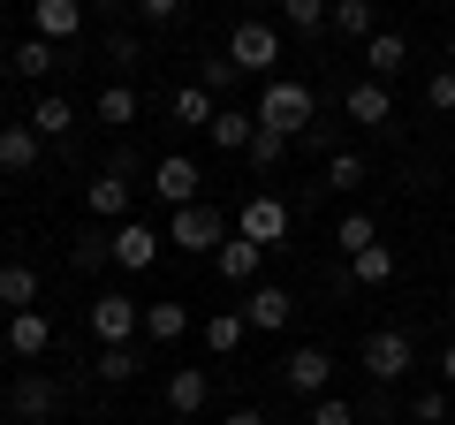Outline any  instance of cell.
<instances>
[{"instance_id": "cell-1", "label": "cell", "mask_w": 455, "mask_h": 425, "mask_svg": "<svg viewBox=\"0 0 455 425\" xmlns=\"http://www.w3.org/2000/svg\"><path fill=\"white\" fill-rule=\"evenodd\" d=\"M311 122H319V99H311V84H296V76H266V92H259V130H274V137H304Z\"/></svg>"}, {"instance_id": "cell-2", "label": "cell", "mask_w": 455, "mask_h": 425, "mask_svg": "<svg viewBox=\"0 0 455 425\" xmlns=\"http://www.w3.org/2000/svg\"><path fill=\"white\" fill-rule=\"evenodd\" d=\"M228 61L243 68V76H274V68H281V31L259 23V16H243L235 31H228Z\"/></svg>"}, {"instance_id": "cell-3", "label": "cell", "mask_w": 455, "mask_h": 425, "mask_svg": "<svg viewBox=\"0 0 455 425\" xmlns=\"http://www.w3.org/2000/svg\"><path fill=\"white\" fill-rule=\"evenodd\" d=\"M167 244H182L190 259H212V251L228 244V221L212 205H175V221H167Z\"/></svg>"}, {"instance_id": "cell-4", "label": "cell", "mask_w": 455, "mask_h": 425, "mask_svg": "<svg viewBox=\"0 0 455 425\" xmlns=\"http://www.w3.org/2000/svg\"><path fill=\"white\" fill-rule=\"evenodd\" d=\"M107 259L122 266V274H145V266L160 259V229H145V221H114V229H107Z\"/></svg>"}, {"instance_id": "cell-5", "label": "cell", "mask_w": 455, "mask_h": 425, "mask_svg": "<svg viewBox=\"0 0 455 425\" xmlns=\"http://www.w3.org/2000/svg\"><path fill=\"white\" fill-rule=\"evenodd\" d=\"M235 311H243V327H259V334H281V327L296 319V296L281 289V281H251V296H243Z\"/></svg>"}, {"instance_id": "cell-6", "label": "cell", "mask_w": 455, "mask_h": 425, "mask_svg": "<svg viewBox=\"0 0 455 425\" xmlns=\"http://www.w3.org/2000/svg\"><path fill=\"white\" fill-rule=\"evenodd\" d=\"M364 373H372L379 388H395V380L410 373V334L403 327H372L364 334Z\"/></svg>"}, {"instance_id": "cell-7", "label": "cell", "mask_w": 455, "mask_h": 425, "mask_svg": "<svg viewBox=\"0 0 455 425\" xmlns=\"http://www.w3.org/2000/svg\"><path fill=\"white\" fill-rule=\"evenodd\" d=\"M137 327H145V311H137L122 289H99L92 296V334H99V342H137Z\"/></svg>"}, {"instance_id": "cell-8", "label": "cell", "mask_w": 455, "mask_h": 425, "mask_svg": "<svg viewBox=\"0 0 455 425\" xmlns=\"http://www.w3.org/2000/svg\"><path fill=\"white\" fill-rule=\"evenodd\" d=\"M235 236H251V244H266V251H274L281 244V236H289V205H281V197H251V205L243 212H235Z\"/></svg>"}, {"instance_id": "cell-9", "label": "cell", "mask_w": 455, "mask_h": 425, "mask_svg": "<svg viewBox=\"0 0 455 425\" xmlns=\"http://www.w3.org/2000/svg\"><path fill=\"white\" fill-rule=\"evenodd\" d=\"M281 380H289L296 395H326V380H334V357H326L319 342H304V349H289V357H281Z\"/></svg>"}, {"instance_id": "cell-10", "label": "cell", "mask_w": 455, "mask_h": 425, "mask_svg": "<svg viewBox=\"0 0 455 425\" xmlns=\"http://www.w3.org/2000/svg\"><path fill=\"white\" fill-rule=\"evenodd\" d=\"M8 410H16L23 425H46L53 410H61V388H53L46 373H16V395H8Z\"/></svg>"}, {"instance_id": "cell-11", "label": "cell", "mask_w": 455, "mask_h": 425, "mask_svg": "<svg viewBox=\"0 0 455 425\" xmlns=\"http://www.w3.org/2000/svg\"><path fill=\"white\" fill-rule=\"evenodd\" d=\"M341 107H349V122H364V130H387V122H395V92H387L379 76L349 84V99H341Z\"/></svg>"}, {"instance_id": "cell-12", "label": "cell", "mask_w": 455, "mask_h": 425, "mask_svg": "<svg viewBox=\"0 0 455 425\" xmlns=\"http://www.w3.org/2000/svg\"><path fill=\"white\" fill-rule=\"evenodd\" d=\"M84 205H92L99 221H137V197H130V182L114 175V167H107V175H92V182H84Z\"/></svg>"}, {"instance_id": "cell-13", "label": "cell", "mask_w": 455, "mask_h": 425, "mask_svg": "<svg viewBox=\"0 0 455 425\" xmlns=\"http://www.w3.org/2000/svg\"><path fill=\"white\" fill-rule=\"evenodd\" d=\"M46 349H53L46 311H8V357H46Z\"/></svg>"}, {"instance_id": "cell-14", "label": "cell", "mask_w": 455, "mask_h": 425, "mask_svg": "<svg viewBox=\"0 0 455 425\" xmlns=\"http://www.w3.org/2000/svg\"><path fill=\"white\" fill-rule=\"evenodd\" d=\"M259 259H266V244H251V236H228V244L212 251L220 281H235V289H251V281H259Z\"/></svg>"}, {"instance_id": "cell-15", "label": "cell", "mask_w": 455, "mask_h": 425, "mask_svg": "<svg viewBox=\"0 0 455 425\" xmlns=\"http://www.w3.org/2000/svg\"><path fill=\"white\" fill-rule=\"evenodd\" d=\"M152 190H160L167 205H197V160H182V152H167V160L152 167Z\"/></svg>"}, {"instance_id": "cell-16", "label": "cell", "mask_w": 455, "mask_h": 425, "mask_svg": "<svg viewBox=\"0 0 455 425\" xmlns=\"http://www.w3.org/2000/svg\"><path fill=\"white\" fill-rule=\"evenodd\" d=\"M38 152H46V137H38L31 122H8V130H0V167H8V175H31Z\"/></svg>"}, {"instance_id": "cell-17", "label": "cell", "mask_w": 455, "mask_h": 425, "mask_svg": "<svg viewBox=\"0 0 455 425\" xmlns=\"http://www.w3.org/2000/svg\"><path fill=\"white\" fill-rule=\"evenodd\" d=\"M31 23H38V38H76L84 31V0H31Z\"/></svg>"}, {"instance_id": "cell-18", "label": "cell", "mask_w": 455, "mask_h": 425, "mask_svg": "<svg viewBox=\"0 0 455 425\" xmlns=\"http://www.w3.org/2000/svg\"><path fill=\"white\" fill-rule=\"evenodd\" d=\"M205 403H212V380L197 373V365H182V373H167V410H175V418H197Z\"/></svg>"}, {"instance_id": "cell-19", "label": "cell", "mask_w": 455, "mask_h": 425, "mask_svg": "<svg viewBox=\"0 0 455 425\" xmlns=\"http://www.w3.org/2000/svg\"><path fill=\"white\" fill-rule=\"evenodd\" d=\"M205 137H212L220 152H251V137H259V115H251V107H220Z\"/></svg>"}, {"instance_id": "cell-20", "label": "cell", "mask_w": 455, "mask_h": 425, "mask_svg": "<svg viewBox=\"0 0 455 425\" xmlns=\"http://www.w3.org/2000/svg\"><path fill=\"white\" fill-rule=\"evenodd\" d=\"M364 61H372V76H379V84H387V76H403L410 38H403V31H372V38H364Z\"/></svg>"}, {"instance_id": "cell-21", "label": "cell", "mask_w": 455, "mask_h": 425, "mask_svg": "<svg viewBox=\"0 0 455 425\" xmlns=\"http://www.w3.org/2000/svg\"><path fill=\"white\" fill-rule=\"evenodd\" d=\"M145 334H152V342H182V334H190V311H182V296L145 304Z\"/></svg>"}, {"instance_id": "cell-22", "label": "cell", "mask_w": 455, "mask_h": 425, "mask_svg": "<svg viewBox=\"0 0 455 425\" xmlns=\"http://www.w3.org/2000/svg\"><path fill=\"white\" fill-rule=\"evenodd\" d=\"M0 304H8V311H38V274H31L23 259L0 266Z\"/></svg>"}, {"instance_id": "cell-23", "label": "cell", "mask_w": 455, "mask_h": 425, "mask_svg": "<svg viewBox=\"0 0 455 425\" xmlns=\"http://www.w3.org/2000/svg\"><path fill=\"white\" fill-rule=\"evenodd\" d=\"M23 122H31V130H38V137L53 145V137H68V130H76V107H68L61 92H46V99H38V107H31Z\"/></svg>"}, {"instance_id": "cell-24", "label": "cell", "mask_w": 455, "mask_h": 425, "mask_svg": "<svg viewBox=\"0 0 455 425\" xmlns=\"http://www.w3.org/2000/svg\"><path fill=\"white\" fill-rule=\"evenodd\" d=\"M167 107H175V122H190V130H212V115H220V99H212L205 84H182Z\"/></svg>"}, {"instance_id": "cell-25", "label": "cell", "mask_w": 455, "mask_h": 425, "mask_svg": "<svg viewBox=\"0 0 455 425\" xmlns=\"http://www.w3.org/2000/svg\"><path fill=\"white\" fill-rule=\"evenodd\" d=\"M349 281H357V289H387V281H395V251L387 244L357 251V259H349Z\"/></svg>"}, {"instance_id": "cell-26", "label": "cell", "mask_w": 455, "mask_h": 425, "mask_svg": "<svg viewBox=\"0 0 455 425\" xmlns=\"http://www.w3.org/2000/svg\"><path fill=\"white\" fill-rule=\"evenodd\" d=\"M243 311H212V319H205V349H212V357H235V349H243Z\"/></svg>"}, {"instance_id": "cell-27", "label": "cell", "mask_w": 455, "mask_h": 425, "mask_svg": "<svg viewBox=\"0 0 455 425\" xmlns=\"http://www.w3.org/2000/svg\"><path fill=\"white\" fill-rule=\"evenodd\" d=\"M372 244H379V221H372V212H349V221L334 229V251H341V259H357V251H372Z\"/></svg>"}, {"instance_id": "cell-28", "label": "cell", "mask_w": 455, "mask_h": 425, "mask_svg": "<svg viewBox=\"0 0 455 425\" xmlns=\"http://www.w3.org/2000/svg\"><path fill=\"white\" fill-rule=\"evenodd\" d=\"M107 388H122V380H137V349L130 342H99V365H92Z\"/></svg>"}, {"instance_id": "cell-29", "label": "cell", "mask_w": 455, "mask_h": 425, "mask_svg": "<svg viewBox=\"0 0 455 425\" xmlns=\"http://www.w3.org/2000/svg\"><path fill=\"white\" fill-rule=\"evenodd\" d=\"M99 122H107V130H130L137 122V92L130 84H107V92H99Z\"/></svg>"}, {"instance_id": "cell-30", "label": "cell", "mask_w": 455, "mask_h": 425, "mask_svg": "<svg viewBox=\"0 0 455 425\" xmlns=\"http://www.w3.org/2000/svg\"><path fill=\"white\" fill-rule=\"evenodd\" d=\"M326 16H334V0H281V23H289V31H304V38H319Z\"/></svg>"}, {"instance_id": "cell-31", "label": "cell", "mask_w": 455, "mask_h": 425, "mask_svg": "<svg viewBox=\"0 0 455 425\" xmlns=\"http://www.w3.org/2000/svg\"><path fill=\"white\" fill-rule=\"evenodd\" d=\"M326 23H334L341 38H372L379 31V23H372V0H334V16H326Z\"/></svg>"}, {"instance_id": "cell-32", "label": "cell", "mask_w": 455, "mask_h": 425, "mask_svg": "<svg viewBox=\"0 0 455 425\" xmlns=\"http://www.w3.org/2000/svg\"><path fill=\"white\" fill-rule=\"evenodd\" d=\"M410 418H418V425H455L448 418V388H418V395H410Z\"/></svg>"}, {"instance_id": "cell-33", "label": "cell", "mask_w": 455, "mask_h": 425, "mask_svg": "<svg viewBox=\"0 0 455 425\" xmlns=\"http://www.w3.org/2000/svg\"><path fill=\"white\" fill-rule=\"evenodd\" d=\"M53 68V38H23L16 46V76H46Z\"/></svg>"}, {"instance_id": "cell-34", "label": "cell", "mask_w": 455, "mask_h": 425, "mask_svg": "<svg viewBox=\"0 0 455 425\" xmlns=\"http://www.w3.org/2000/svg\"><path fill=\"white\" fill-rule=\"evenodd\" d=\"M364 182V160L357 152H334V160H326V190H357Z\"/></svg>"}, {"instance_id": "cell-35", "label": "cell", "mask_w": 455, "mask_h": 425, "mask_svg": "<svg viewBox=\"0 0 455 425\" xmlns=\"http://www.w3.org/2000/svg\"><path fill=\"white\" fill-rule=\"evenodd\" d=\"M197 84H205V92L220 99V92H235V84H243V68H235V61L220 53V61H205V68H197Z\"/></svg>"}, {"instance_id": "cell-36", "label": "cell", "mask_w": 455, "mask_h": 425, "mask_svg": "<svg viewBox=\"0 0 455 425\" xmlns=\"http://www.w3.org/2000/svg\"><path fill=\"white\" fill-rule=\"evenodd\" d=\"M425 107H433V115H455V68H433V76H425Z\"/></svg>"}, {"instance_id": "cell-37", "label": "cell", "mask_w": 455, "mask_h": 425, "mask_svg": "<svg viewBox=\"0 0 455 425\" xmlns=\"http://www.w3.org/2000/svg\"><path fill=\"white\" fill-rule=\"evenodd\" d=\"M243 160H251V167H281V160H289V137L259 130V137H251V152H243Z\"/></svg>"}, {"instance_id": "cell-38", "label": "cell", "mask_w": 455, "mask_h": 425, "mask_svg": "<svg viewBox=\"0 0 455 425\" xmlns=\"http://www.w3.org/2000/svg\"><path fill=\"white\" fill-rule=\"evenodd\" d=\"M311 425H357V410L341 403V395H311Z\"/></svg>"}, {"instance_id": "cell-39", "label": "cell", "mask_w": 455, "mask_h": 425, "mask_svg": "<svg viewBox=\"0 0 455 425\" xmlns=\"http://www.w3.org/2000/svg\"><path fill=\"white\" fill-rule=\"evenodd\" d=\"M68 259H76L84 274H92V266H114V259H107V236H76V244H68Z\"/></svg>"}, {"instance_id": "cell-40", "label": "cell", "mask_w": 455, "mask_h": 425, "mask_svg": "<svg viewBox=\"0 0 455 425\" xmlns=\"http://www.w3.org/2000/svg\"><path fill=\"white\" fill-rule=\"evenodd\" d=\"M182 8H190V0H137V16H145V23H175Z\"/></svg>"}, {"instance_id": "cell-41", "label": "cell", "mask_w": 455, "mask_h": 425, "mask_svg": "<svg viewBox=\"0 0 455 425\" xmlns=\"http://www.w3.org/2000/svg\"><path fill=\"white\" fill-rule=\"evenodd\" d=\"M107 61H114V68H130V61H137V38H130V31H114V38H107Z\"/></svg>"}, {"instance_id": "cell-42", "label": "cell", "mask_w": 455, "mask_h": 425, "mask_svg": "<svg viewBox=\"0 0 455 425\" xmlns=\"http://www.w3.org/2000/svg\"><path fill=\"white\" fill-rule=\"evenodd\" d=\"M220 425H266V410H228Z\"/></svg>"}, {"instance_id": "cell-43", "label": "cell", "mask_w": 455, "mask_h": 425, "mask_svg": "<svg viewBox=\"0 0 455 425\" xmlns=\"http://www.w3.org/2000/svg\"><path fill=\"white\" fill-rule=\"evenodd\" d=\"M440 388H455V342L440 349Z\"/></svg>"}, {"instance_id": "cell-44", "label": "cell", "mask_w": 455, "mask_h": 425, "mask_svg": "<svg viewBox=\"0 0 455 425\" xmlns=\"http://www.w3.org/2000/svg\"><path fill=\"white\" fill-rule=\"evenodd\" d=\"M92 8H130V0H92Z\"/></svg>"}, {"instance_id": "cell-45", "label": "cell", "mask_w": 455, "mask_h": 425, "mask_svg": "<svg viewBox=\"0 0 455 425\" xmlns=\"http://www.w3.org/2000/svg\"><path fill=\"white\" fill-rule=\"evenodd\" d=\"M448 68H455V31H448Z\"/></svg>"}, {"instance_id": "cell-46", "label": "cell", "mask_w": 455, "mask_h": 425, "mask_svg": "<svg viewBox=\"0 0 455 425\" xmlns=\"http://www.w3.org/2000/svg\"><path fill=\"white\" fill-rule=\"evenodd\" d=\"M448 175H455V167H448Z\"/></svg>"}]
</instances>
